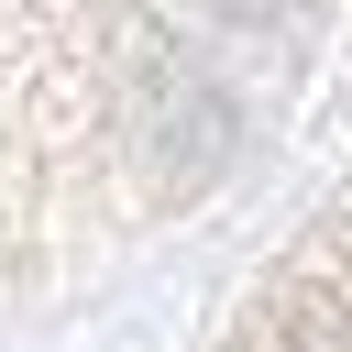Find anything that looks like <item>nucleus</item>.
<instances>
[{
    "mask_svg": "<svg viewBox=\"0 0 352 352\" xmlns=\"http://www.w3.org/2000/svg\"><path fill=\"white\" fill-rule=\"evenodd\" d=\"M231 352H352V198L330 220H308V242L275 264V286Z\"/></svg>",
    "mask_w": 352,
    "mask_h": 352,
    "instance_id": "obj_1",
    "label": "nucleus"
}]
</instances>
